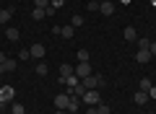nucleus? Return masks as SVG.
<instances>
[{
    "label": "nucleus",
    "mask_w": 156,
    "mask_h": 114,
    "mask_svg": "<svg viewBox=\"0 0 156 114\" xmlns=\"http://www.w3.org/2000/svg\"><path fill=\"white\" fill-rule=\"evenodd\" d=\"M133 101L138 104V106H140V104H146V101H148V91H140V88H138V93L133 96Z\"/></svg>",
    "instance_id": "12"
},
{
    "label": "nucleus",
    "mask_w": 156,
    "mask_h": 114,
    "mask_svg": "<svg viewBox=\"0 0 156 114\" xmlns=\"http://www.w3.org/2000/svg\"><path fill=\"white\" fill-rule=\"evenodd\" d=\"M31 16H34V21H42V18H47V13L42 11V8H34V13H31Z\"/></svg>",
    "instance_id": "19"
},
{
    "label": "nucleus",
    "mask_w": 156,
    "mask_h": 114,
    "mask_svg": "<svg viewBox=\"0 0 156 114\" xmlns=\"http://www.w3.org/2000/svg\"><path fill=\"white\" fill-rule=\"evenodd\" d=\"M60 81H62V83H65V86H68V88H76V86H78V83H81V78H78V75H76V73H73V75H68V78H60Z\"/></svg>",
    "instance_id": "10"
},
{
    "label": "nucleus",
    "mask_w": 156,
    "mask_h": 114,
    "mask_svg": "<svg viewBox=\"0 0 156 114\" xmlns=\"http://www.w3.org/2000/svg\"><path fill=\"white\" fill-rule=\"evenodd\" d=\"M16 96V88L13 86H0V104H11Z\"/></svg>",
    "instance_id": "2"
},
{
    "label": "nucleus",
    "mask_w": 156,
    "mask_h": 114,
    "mask_svg": "<svg viewBox=\"0 0 156 114\" xmlns=\"http://www.w3.org/2000/svg\"><path fill=\"white\" fill-rule=\"evenodd\" d=\"M148 47H151V39L140 36V39H138V49H148Z\"/></svg>",
    "instance_id": "22"
},
{
    "label": "nucleus",
    "mask_w": 156,
    "mask_h": 114,
    "mask_svg": "<svg viewBox=\"0 0 156 114\" xmlns=\"http://www.w3.org/2000/svg\"><path fill=\"white\" fill-rule=\"evenodd\" d=\"M47 73H50V67H47L44 62H39V65H37V75H39V78H44Z\"/></svg>",
    "instance_id": "17"
},
{
    "label": "nucleus",
    "mask_w": 156,
    "mask_h": 114,
    "mask_svg": "<svg viewBox=\"0 0 156 114\" xmlns=\"http://www.w3.org/2000/svg\"><path fill=\"white\" fill-rule=\"evenodd\" d=\"M55 114H68V112H65V109H57V112H55Z\"/></svg>",
    "instance_id": "33"
},
{
    "label": "nucleus",
    "mask_w": 156,
    "mask_h": 114,
    "mask_svg": "<svg viewBox=\"0 0 156 114\" xmlns=\"http://www.w3.org/2000/svg\"><path fill=\"white\" fill-rule=\"evenodd\" d=\"M11 16H13L11 8H3V11H0V23H8V21H11Z\"/></svg>",
    "instance_id": "15"
},
{
    "label": "nucleus",
    "mask_w": 156,
    "mask_h": 114,
    "mask_svg": "<svg viewBox=\"0 0 156 114\" xmlns=\"http://www.w3.org/2000/svg\"><path fill=\"white\" fill-rule=\"evenodd\" d=\"M73 73H76L73 65H60V78H68V75H73Z\"/></svg>",
    "instance_id": "14"
},
{
    "label": "nucleus",
    "mask_w": 156,
    "mask_h": 114,
    "mask_svg": "<svg viewBox=\"0 0 156 114\" xmlns=\"http://www.w3.org/2000/svg\"><path fill=\"white\" fill-rule=\"evenodd\" d=\"M151 86H154V83H151V81H148V78H140V91H148V88H151Z\"/></svg>",
    "instance_id": "24"
},
{
    "label": "nucleus",
    "mask_w": 156,
    "mask_h": 114,
    "mask_svg": "<svg viewBox=\"0 0 156 114\" xmlns=\"http://www.w3.org/2000/svg\"><path fill=\"white\" fill-rule=\"evenodd\" d=\"M122 36H125V42H135V39H138V31H135L133 26H125Z\"/></svg>",
    "instance_id": "9"
},
{
    "label": "nucleus",
    "mask_w": 156,
    "mask_h": 114,
    "mask_svg": "<svg viewBox=\"0 0 156 114\" xmlns=\"http://www.w3.org/2000/svg\"><path fill=\"white\" fill-rule=\"evenodd\" d=\"M96 114H109V106L107 104H96Z\"/></svg>",
    "instance_id": "25"
},
{
    "label": "nucleus",
    "mask_w": 156,
    "mask_h": 114,
    "mask_svg": "<svg viewBox=\"0 0 156 114\" xmlns=\"http://www.w3.org/2000/svg\"><path fill=\"white\" fill-rule=\"evenodd\" d=\"M99 13L101 16H112V13H115V3H109V0L99 3Z\"/></svg>",
    "instance_id": "7"
},
{
    "label": "nucleus",
    "mask_w": 156,
    "mask_h": 114,
    "mask_svg": "<svg viewBox=\"0 0 156 114\" xmlns=\"http://www.w3.org/2000/svg\"><path fill=\"white\" fill-rule=\"evenodd\" d=\"M29 54H31L34 60H42L47 54V49H44V44H31V47H29Z\"/></svg>",
    "instance_id": "3"
},
{
    "label": "nucleus",
    "mask_w": 156,
    "mask_h": 114,
    "mask_svg": "<svg viewBox=\"0 0 156 114\" xmlns=\"http://www.w3.org/2000/svg\"><path fill=\"white\" fill-rule=\"evenodd\" d=\"M96 3H104V0H96Z\"/></svg>",
    "instance_id": "35"
},
{
    "label": "nucleus",
    "mask_w": 156,
    "mask_h": 114,
    "mask_svg": "<svg viewBox=\"0 0 156 114\" xmlns=\"http://www.w3.org/2000/svg\"><path fill=\"white\" fill-rule=\"evenodd\" d=\"M89 11H91V13L99 11V3H96V0H91V3H89Z\"/></svg>",
    "instance_id": "27"
},
{
    "label": "nucleus",
    "mask_w": 156,
    "mask_h": 114,
    "mask_svg": "<svg viewBox=\"0 0 156 114\" xmlns=\"http://www.w3.org/2000/svg\"><path fill=\"white\" fill-rule=\"evenodd\" d=\"M70 26H73V29L83 26V16H73V18H70Z\"/></svg>",
    "instance_id": "20"
},
{
    "label": "nucleus",
    "mask_w": 156,
    "mask_h": 114,
    "mask_svg": "<svg viewBox=\"0 0 156 114\" xmlns=\"http://www.w3.org/2000/svg\"><path fill=\"white\" fill-rule=\"evenodd\" d=\"M68 104H70V96H68V93H57L55 96V106L57 109H65L68 112Z\"/></svg>",
    "instance_id": "6"
},
{
    "label": "nucleus",
    "mask_w": 156,
    "mask_h": 114,
    "mask_svg": "<svg viewBox=\"0 0 156 114\" xmlns=\"http://www.w3.org/2000/svg\"><path fill=\"white\" fill-rule=\"evenodd\" d=\"M83 101L89 104V106H96V104H101L99 91H86V93H83Z\"/></svg>",
    "instance_id": "4"
},
{
    "label": "nucleus",
    "mask_w": 156,
    "mask_h": 114,
    "mask_svg": "<svg viewBox=\"0 0 156 114\" xmlns=\"http://www.w3.org/2000/svg\"><path fill=\"white\" fill-rule=\"evenodd\" d=\"M120 3H122V5H128V3H130V0H120Z\"/></svg>",
    "instance_id": "34"
},
{
    "label": "nucleus",
    "mask_w": 156,
    "mask_h": 114,
    "mask_svg": "<svg viewBox=\"0 0 156 114\" xmlns=\"http://www.w3.org/2000/svg\"><path fill=\"white\" fill-rule=\"evenodd\" d=\"M0 75H5V65L3 62H0Z\"/></svg>",
    "instance_id": "32"
},
{
    "label": "nucleus",
    "mask_w": 156,
    "mask_h": 114,
    "mask_svg": "<svg viewBox=\"0 0 156 114\" xmlns=\"http://www.w3.org/2000/svg\"><path fill=\"white\" fill-rule=\"evenodd\" d=\"M5 39H8V42H18V39H21V36H18V29L8 26V29H5Z\"/></svg>",
    "instance_id": "11"
},
{
    "label": "nucleus",
    "mask_w": 156,
    "mask_h": 114,
    "mask_svg": "<svg viewBox=\"0 0 156 114\" xmlns=\"http://www.w3.org/2000/svg\"><path fill=\"white\" fill-rule=\"evenodd\" d=\"M81 83H83L86 91H99V88L104 86V78H101V75H94V73H91V75H86Z\"/></svg>",
    "instance_id": "1"
},
{
    "label": "nucleus",
    "mask_w": 156,
    "mask_h": 114,
    "mask_svg": "<svg viewBox=\"0 0 156 114\" xmlns=\"http://www.w3.org/2000/svg\"><path fill=\"white\" fill-rule=\"evenodd\" d=\"M11 112L13 114H26V109H23V104H13L11 101Z\"/></svg>",
    "instance_id": "18"
},
{
    "label": "nucleus",
    "mask_w": 156,
    "mask_h": 114,
    "mask_svg": "<svg viewBox=\"0 0 156 114\" xmlns=\"http://www.w3.org/2000/svg\"><path fill=\"white\" fill-rule=\"evenodd\" d=\"M62 3H65V0H52L50 5H52V8H55V11H57V8H62Z\"/></svg>",
    "instance_id": "28"
},
{
    "label": "nucleus",
    "mask_w": 156,
    "mask_h": 114,
    "mask_svg": "<svg viewBox=\"0 0 156 114\" xmlns=\"http://www.w3.org/2000/svg\"><path fill=\"white\" fill-rule=\"evenodd\" d=\"M148 98H156V86H151V88H148Z\"/></svg>",
    "instance_id": "30"
},
{
    "label": "nucleus",
    "mask_w": 156,
    "mask_h": 114,
    "mask_svg": "<svg viewBox=\"0 0 156 114\" xmlns=\"http://www.w3.org/2000/svg\"><path fill=\"white\" fill-rule=\"evenodd\" d=\"M148 52H151V57H156V42H151V47H148Z\"/></svg>",
    "instance_id": "29"
},
{
    "label": "nucleus",
    "mask_w": 156,
    "mask_h": 114,
    "mask_svg": "<svg viewBox=\"0 0 156 114\" xmlns=\"http://www.w3.org/2000/svg\"><path fill=\"white\" fill-rule=\"evenodd\" d=\"M3 65H5V73H11V70H16V60H11V57H8V60L3 62Z\"/></svg>",
    "instance_id": "23"
},
{
    "label": "nucleus",
    "mask_w": 156,
    "mask_h": 114,
    "mask_svg": "<svg viewBox=\"0 0 156 114\" xmlns=\"http://www.w3.org/2000/svg\"><path fill=\"white\" fill-rule=\"evenodd\" d=\"M5 60H8V54H5V52H0V62H5Z\"/></svg>",
    "instance_id": "31"
},
{
    "label": "nucleus",
    "mask_w": 156,
    "mask_h": 114,
    "mask_svg": "<svg viewBox=\"0 0 156 114\" xmlns=\"http://www.w3.org/2000/svg\"><path fill=\"white\" fill-rule=\"evenodd\" d=\"M135 60H138L140 65H146V62H151V52H148V49H138V54H135Z\"/></svg>",
    "instance_id": "8"
},
{
    "label": "nucleus",
    "mask_w": 156,
    "mask_h": 114,
    "mask_svg": "<svg viewBox=\"0 0 156 114\" xmlns=\"http://www.w3.org/2000/svg\"><path fill=\"white\" fill-rule=\"evenodd\" d=\"M148 114H154V112H148Z\"/></svg>",
    "instance_id": "36"
},
{
    "label": "nucleus",
    "mask_w": 156,
    "mask_h": 114,
    "mask_svg": "<svg viewBox=\"0 0 156 114\" xmlns=\"http://www.w3.org/2000/svg\"><path fill=\"white\" fill-rule=\"evenodd\" d=\"M34 8H42V11H47V8H50V0H34Z\"/></svg>",
    "instance_id": "21"
},
{
    "label": "nucleus",
    "mask_w": 156,
    "mask_h": 114,
    "mask_svg": "<svg viewBox=\"0 0 156 114\" xmlns=\"http://www.w3.org/2000/svg\"><path fill=\"white\" fill-rule=\"evenodd\" d=\"M76 57H78V62H89V60H91L89 49H78V54H76Z\"/></svg>",
    "instance_id": "16"
},
{
    "label": "nucleus",
    "mask_w": 156,
    "mask_h": 114,
    "mask_svg": "<svg viewBox=\"0 0 156 114\" xmlns=\"http://www.w3.org/2000/svg\"><path fill=\"white\" fill-rule=\"evenodd\" d=\"M18 60H31V54H29V49H21V52H18Z\"/></svg>",
    "instance_id": "26"
},
{
    "label": "nucleus",
    "mask_w": 156,
    "mask_h": 114,
    "mask_svg": "<svg viewBox=\"0 0 156 114\" xmlns=\"http://www.w3.org/2000/svg\"><path fill=\"white\" fill-rule=\"evenodd\" d=\"M76 75L83 81L86 75H91V65H89V62H78V65H76Z\"/></svg>",
    "instance_id": "5"
},
{
    "label": "nucleus",
    "mask_w": 156,
    "mask_h": 114,
    "mask_svg": "<svg viewBox=\"0 0 156 114\" xmlns=\"http://www.w3.org/2000/svg\"><path fill=\"white\" fill-rule=\"evenodd\" d=\"M73 34H76V29L68 23V26H60V36L62 39H73Z\"/></svg>",
    "instance_id": "13"
}]
</instances>
